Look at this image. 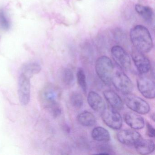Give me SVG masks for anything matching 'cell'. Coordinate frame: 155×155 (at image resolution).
Here are the masks:
<instances>
[{
	"label": "cell",
	"mask_w": 155,
	"mask_h": 155,
	"mask_svg": "<svg viewBox=\"0 0 155 155\" xmlns=\"http://www.w3.org/2000/svg\"><path fill=\"white\" fill-rule=\"evenodd\" d=\"M130 40L134 48L142 53H148L153 48V43L148 30L142 25L133 27L130 33Z\"/></svg>",
	"instance_id": "6da1fadb"
},
{
	"label": "cell",
	"mask_w": 155,
	"mask_h": 155,
	"mask_svg": "<svg viewBox=\"0 0 155 155\" xmlns=\"http://www.w3.org/2000/svg\"><path fill=\"white\" fill-rule=\"evenodd\" d=\"M41 68L37 63H31L26 64L22 68V73L26 74L31 78L40 72Z\"/></svg>",
	"instance_id": "d6986e66"
},
{
	"label": "cell",
	"mask_w": 155,
	"mask_h": 155,
	"mask_svg": "<svg viewBox=\"0 0 155 155\" xmlns=\"http://www.w3.org/2000/svg\"><path fill=\"white\" fill-rule=\"evenodd\" d=\"M77 80L80 87L86 94L87 91V82L85 72L82 69L80 68L77 74Z\"/></svg>",
	"instance_id": "44dd1931"
},
{
	"label": "cell",
	"mask_w": 155,
	"mask_h": 155,
	"mask_svg": "<svg viewBox=\"0 0 155 155\" xmlns=\"http://www.w3.org/2000/svg\"><path fill=\"white\" fill-rule=\"evenodd\" d=\"M134 146L136 151L140 155H148L155 150V143L153 140L142 138L135 143Z\"/></svg>",
	"instance_id": "9a60e30c"
},
{
	"label": "cell",
	"mask_w": 155,
	"mask_h": 155,
	"mask_svg": "<svg viewBox=\"0 0 155 155\" xmlns=\"http://www.w3.org/2000/svg\"><path fill=\"white\" fill-rule=\"evenodd\" d=\"M124 120L126 123L132 129H142L145 125L143 118L136 112H127L124 116Z\"/></svg>",
	"instance_id": "7c38bea8"
},
{
	"label": "cell",
	"mask_w": 155,
	"mask_h": 155,
	"mask_svg": "<svg viewBox=\"0 0 155 155\" xmlns=\"http://www.w3.org/2000/svg\"><path fill=\"white\" fill-rule=\"evenodd\" d=\"M95 70L101 80L106 85H110L114 73V66L110 58L107 56L99 57L96 61Z\"/></svg>",
	"instance_id": "3957f363"
},
{
	"label": "cell",
	"mask_w": 155,
	"mask_h": 155,
	"mask_svg": "<svg viewBox=\"0 0 155 155\" xmlns=\"http://www.w3.org/2000/svg\"><path fill=\"white\" fill-rule=\"evenodd\" d=\"M91 137L96 141L107 142L110 140V136L107 130L101 127L94 128L91 132Z\"/></svg>",
	"instance_id": "2e32d148"
},
{
	"label": "cell",
	"mask_w": 155,
	"mask_h": 155,
	"mask_svg": "<svg viewBox=\"0 0 155 155\" xmlns=\"http://www.w3.org/2000/svg\"><path fill=\"white\" fill-rule=\"evenodd\" d=\"M101 118L108 127L114 130H120L122 126V119L117 110L112 108H105L101 112Z\"/></svg>",
	"instance_id": "8992f818"
},
{
	"label": "cell",
	"mask_w": 155,
	"mask_h": 155,
	"mask_svg": "<svg viewBox=\"0 0 155 155\" xmlns=\"http://www.w3.org/2000/svg\"><path fill=\"white\" fill-rule=\"evenodd\" d=\"M112 58L116 64L124 70H128L131 68V60L127 52L119 46H115L111 49Z\"/></svg>",
	"instance_id": "ba28073f"
},
{
	"label": "cell",
	"mask_w": 155,
	"mask_h": 155,
	"mask_svg": "<svg viewBox=\"0 0 155 155\" xmlns=\"http://www.w3.org/2000/svg\"><path fill=\"white\" fill-rule=\"evenodd\" d=\"M30 77L21 72L19 78L18 96L21 105H28L30 100Z\"/></svg>",
	"instance_id": "9c48e42d"
},
{
	"label": "cell",
	"mask_w": 155,
	"mask_h": 155,
	"mask_svg": "<svg viewBox=\"0 0 155 155\" xmlns=\"http://www.w3.org/2000/svg\"><path fill=\"white\" fill-rule=\"evenodd\" d=\"M125 95L124 102L132 111L142 115L147 114L149 112L150 107L143 99L130 93Z\"/></svg>",
	"instance_id": "5b68a950"
},
{
	"label": "cell",
	"mask_w": 155,
	"mask_h": 155,
	"mask_svg": "<svg viewBox=\"0 0 155 155\" xmlns=\"http://www.w3.org/2000/svg\"><path fill=\"white\" fill-rule=\"evenodd\" d=\"M10 27V23L5 12L2 10H0V28L3 30H8Z\"/></svg>",
	"instance_id": "603a6c76"
},
{
	"label": "cell",
	"mask_w": 155,
	"mask_h": 155,
	"mask_svg": "<svg viewBox=\"0 0 155 155\" xmlns=\"http://www.w3.org/2000/svg\"><path fill=\"white\" fill-rule=\"evenodd\" d=\"M78 122L84 127H92L96 125L97 122L96 117L91 112L84 111L78 115Z\"/></svg>",
	"instance_id": "e0dca14e"
},
{
	"label": "cell",
	"mask_w": 155,
	"mask_h": 155,
	"mask_svg": "<svg viewBox=\"0 0 155 155\" xmlns=\"http://www.w3.org/2000/svg\"><path fill=\"white\" fill-rule=\"evenodd\" d=\"M131 57L140 74H146L149 71L151 68V64L149 59L144 53L134 48L131 52Z\"/></svg>",
	"instance_id": "30bf717a"
},
{
	"label": "cell",
	"mask_w": 155,
	"mask_h": 155,
	"mask_svg": "<svg viewBox=\"0 0 155 155\" xmlns=\"http://www.w3.org/2000/svg\"><path fill=\"white\" fill-rule=\"evenodd\" d=\"M59 94L58 89L52 85L44 87L40 93V100L41 105L44 107L51 109L54 114L60 110L58 106Z\"/></svg>",
	"instance_id": "7a4b0ae2"
},
{
	"label": "cell",
	"mask_w": 155,
	"mask_h": 155,
	"mask_svg": "<svg viewBox=\"0 0 155 155\" xmlns=\"http://www.w3.org/2000/svg\"><path fill=\"white\" fill-rule=\"evenodd\" d=\"M137 86L138 90L145 97L150 99L155 98V82L152 79L144 74H140L137 79Z\"/></svg>",
	"instance_id": "52a82bcc"
},
{
	"label": "cell",
	"mask_w": 155,
	"mask_h": 155,
	"mask_svg": "<svg viewBox=\"0 0 155 155\" xmlns=\"http://www.w3.org/2000/svg\"><path fill=\"white\" fill-rule=\"evenodd\" d=\"M104 97L112 108L120 110L124 108V103L121 98L117 93L111 90H107L103 92Z\"/></svg>",
	"instance_id": "4fadbf2b"
},
{
	"label": "cell",
	"mask_w": 155,
	"mask_h": 155,
	"mask_svg": "<svg viewBox=\"0 0 155 155\" xmlns=\"http://www.w3.org/2000/svg\"><path fill=\"white\" fill-rule=\"evenodd\" d=\"M62 80L67 86L72 85L74 81V75L73 71L70 69L66 68L62 73Z\"/></svg>",
	"instance_id": "7402d4cb"
},
{
	"label": "cell",
	"mask_w": 155,
	"mask_h": 155,
	"mask_svg": "<svg viewBox=\"0 0 155 155\" xmlns=\"http://www.w3.org/2000/svg\"><path fill=\"white\" fill-rule=\"evenodd\" d=\"M71 104L76 109H80L83 105V98L81 93L77 91L72 92L70 96Z\"/></svg>",
	"instance_id": "ffe728a7"
},
{
	"label": "cell",
	"mask_w": 155,
	"mask_h": 155,
	"mask_svg": "<svg viewBox=\"0 0 155 155\" xmlns=\"http://www.w3.org/2000/svg\"><path fill=\"white\" fill-rule=\"evenodd\" d=\"M110 147H109L108 146H103L102 147H101L99 148V154H111V150L110 149Z\"/></svg>",
	"instance_id": "d4e9b609"
},
{
	"label": "cell",
	"mask_w": 155,
	"mask_h": 155,
	"mask_svg": "<svg viewBox=\"0 0 155 155\" xmlns=\"http://www.w3.org/2000/svg\"><path fill=\"white\" fill-rule=\"evenodd\" d=\"M111 83L117 90L124 95L130 94L133 90V84L131 80L122 71H117L114 72Z\"/></svg>",
	"instance_id": "277c9868"
},
{
	"label": "cell",
	"mask_w": 155,
	"mask_h": 155,
	"mask_svg": "<svg viewBox=\"0 0 155 155\" xmlns=\"http://www.w3.org/2000/svg\"><path fill=\"white\" fill-rule=\"evenodd\" d=\"M151 119L153 120V121H154V120H155V115L154 114H151Z\"/></svg>",
	"instance_id": "484cf974"
},
{
	"label": "cell",
	"mask_w": 155,
	"mask_h": 155,
	"mask_svg": "<svg viewBox=\"0 0 155 155\" xmlns=\"http://www.w3.org/2000/svg\"><path fill=\"white\" fill-rule=\"evenodd\" d=\"M135 10L147 22H150L153 20L154 12L150 7L137 4L135 6Z\"/></svg>",
	"instance_id": "ac0fdd59"
},
{
	"label": "cell",
	"mask_w": 155,
	"mask_h": 155,
	"mask_svg": "<svg viewBox=\"0 0 155 155\" xmlns=\"http://www.w3.org/2000/svg\"><path fill=\"white\" fill-rule=\"evenodd\" d=\"M118 140L124 145H134L141 138V135L134 129H124L117 134Z\"/></svg>",
	"instance_id": "8fae6325"
},
{
	"label": "cell",
	"mask_w": 155,
	"mask_h": 155,
	"mask_svg": "<svg viewBox=\"0 0 155 155\" xmlns=\"http://www.w3.org/2000/svg\"><path fill=\"white\" fill-rule=\"evenodd\" d=\"M146 133L150 137L153 138L155 137V129L151 124L147 122L146 124Z\"/></svg>",
	"instance_id": "cb8c5ba5"
},
{
	"label": "cell",
	"mask_w": 155,
	"mask_h": 155,
	"mask_svg": "<svg viewBox=\"0 0 155 155\" xmlns=\"http://www.w3.org/2000/svg\"><path fill=\"white\" fill-rule=\"evenodd\" d=\"M87 101L90 107L96 112H101L106 108L103 98L95 91L89 92L88 94Z\"/></svg>",
	"instance_id": "5bb4252c"
}]
</instances>
